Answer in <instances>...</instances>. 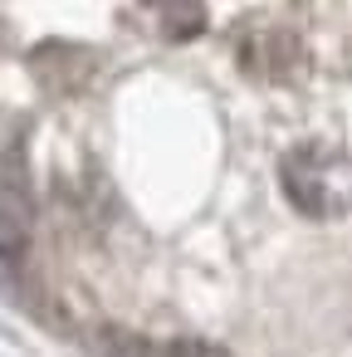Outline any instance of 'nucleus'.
<instances>
[{"label":"nucleus","mask_w":352,"mask_h":357,"mask_svg":"<svg viewBox=\"0 0 352 357\" xmlns=\"http://www.w3.org/2000/svg\"><path fill=\"white\" fill-rule=\"evenodd\" d=\"M162 357H230V352L215 347V342H206V337H176V342L162 347Z\"/></svg>","instance_id":"obj_2"},{"label":"nucleus","mask_w":352,"mask_h":357,"mask_svg":"<svg viewBox=\"0 0 352 357\" xmlns=\"http://www.w3.org/2000/svg\"><path fill=\"white\" fill-rule=\"evenodd\" d=\"M284 191L303 215H342L352 206V162L328 147H303L284 162Z\"/></svg>","instance_id":"obj_1"}]
</instances>
